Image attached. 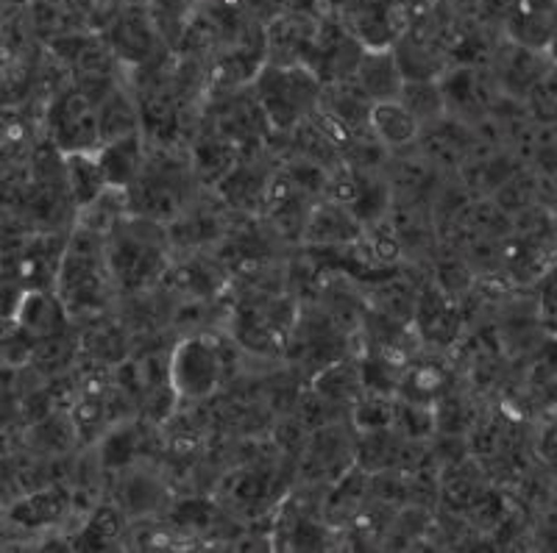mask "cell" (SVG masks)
Returning a JSON list of instances; mask_svg holds the SVG:
<instances>
[{"instance_id":"6da1fadb","label":"cell","mask_w":557,"mask_h":553,"mask_svg":"<svg viewBox=\"0 0 557 553\" xmlns=\"http://www.w3.org/2000/svg\"><path fill=\"white\" fill-rule=\"evenodd\" d=\"M53 146L62 153L98 151L101 148V112L87 89H70L48 109Z\"/></svg>"},{"instance_id":"7a4b0ae2","label":"cell","mask_w":557,"mask_h":553,"mask_svg":"<svg viewBox=\"0 0 557 553\" xmlns=\"http://www.w3.org/2000/svg\"><path fill=\"white\" fill-rule=\"evenodd\" d=\"M262 106L278 126H293L318 101V78L305 67H273L262 73Z\"/></svg>"},{"instance_id":"3957f363","label":"cell","mask_w":557,"mask_h":553,"mask_svg":"<svg viewBox=\"0 0 557 553\" xmlns=\"http://www.w3.org/2000/svg\"><path fill=\"white\" fill-rule=\"evenodd\" d=\"M218 378H221V359L215 348L203 340H184L173 351L171 384L182 398L187 401L207 398L218 387Z\"/></svg>"},{"instance_id":"277c9868","label":"cell","mask_w":557,"mask_h":553,"mask_svg":"<svg viewBox=\"0 0 557 553\" xmlns=\"http://www.w3.org/2000/svg\"><path fill=\"white\" fill-rule=\"evenodd\" d=\"M357 78L360 89L371 101H396L405 87V73H401L399 56L391 48H362L357 59Z\"/></svg>"},{"instance_id":"5b68a950","label":"cell","mask_w":557,"mask_h":553,"mask_svg":"<svg viewBox=\"0 0 557 553\" xmlns=\"http://www.w3.org/2000/svg\"><path fill=\"white\" fill-rule=\"evenodd\" d=\"M64 178H67L70 198H73L78 209L92 206L109 189L98 151L64 153Z\"/></svg>"},{"instance_id":"8992f818","label":"cell","mask_w":557,"mask_h":553,"mask_svg":"<svg viewBox=\"0 0 557 553\" xmlns=\"http://www.w3.org/2000/svg\"><path fill=\"white\" fill-rule=\"evenodd\" d=\"M139 146H143L139 134H128V137L112 139L98 148V159H101L109 187L128 189L143 176V148Z\"/></svg>"},{"instance_id":"52a82bcc","label":"cell","mask_w":557,"mask_h":553,"mask_svg":"<svg viewBox=\"0 0 557 553\" xmlns=\"http://www.w3.org/2000/svg\"><path fill=\"white\" fill-rule=\"evenodd\" d=\"M368 123L376 131L380 142L387 148L412 146L421 134V123L410 114V109L396 98V101H376L368 112Z\"/></svg>"},{"instance_id":"ba28073f","label":"cell","mask_w":557,"mask_h":553,"mask_svg":"<svg viewBox=\"0 0 557 553\" xmlns=\"http://www.w3.org/2000/svg\"><path fill=\"white\" fill-rule=\"evenodd\" d=\"M64 321V303L48 296L45 290L20 292L17 306H14V323L26 331L39 334V337H53Z\"/></svg>"},{"instance_id":"9c48e42d","label":"cell","mask_w":557,"mask_h":553,"mask_svg":"<svg viewBox=\"0 0 557 553\" xmlns=\"http://www.w3.org/2000/svg\"><path fill=\"white\" fill-rule=\"evenodd\" d=\"M399 101L410 109V114L421 126H426V123L432 126V123H441L446 117L444 87L435 81L430 84V78H407Z\"/></svg>"},{"instance_id":"30bf717a","label":"cell","mask_w":557,"mask_h":553,"mask_svg":"<svg viewBox=\"0 0 557 553\" xmlns=\"http://www.w3.org/2000/svg\"><path fill=\"white\" fill-rule=\"evenodd\" d=\"M64 495H59L57 490H45L37 492V495L20 501L12 510V520L20 523V526H48V523L59 520L64 515Z\"/></svg>"},{"instance_id":"8fae6325","label":"cell","mask_w":557,"mask_h":553,"mask_svg":"<svg viewBox=\"0 0 557 553\" xmlns=\"http://www.w3.org/2000/svg\"><path fill=\"white\" fill-rule=\"evenodd\" d=\"M532 109L544 120H557V64L541 76V81L530 89Z\"/></svg>"},{"instance_id":"7c38bea8","label":"cell","mask_w":557,"mask_h":553,"mask_svg":"<svg viewBox=\"0 0 557 553\" xmlns=\"http://www.w3.org/2000/svg\"><path fill=\"white\" fill-rule=\"evenodd\" d=\"M546 309L552 315H557V271L549 276V284H546Z\"/></svg>"},{"instance_id":"4fadbf2b","label":"cell","mask_w":557,"mask_h":553,"mask_svg":"<svg viewBox=\"0 0 557 553\" xmlns=\"http://www.w3.org/2000/svg\"><path fill=\"white\" fill-rule=\"evenodd\" d=\"M546 51H549V59H552V62L557 64V34H555V39H552L549 48H546Z\"/></svg>"}]
</instances>
